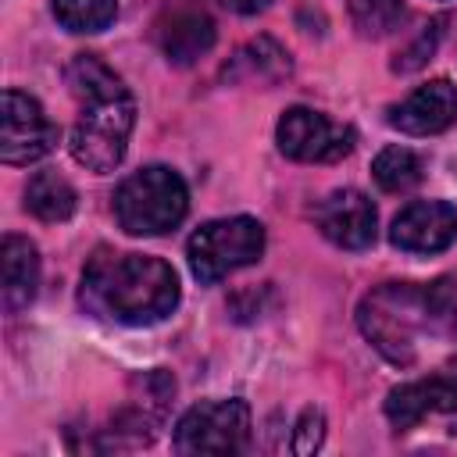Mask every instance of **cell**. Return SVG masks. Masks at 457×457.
Returning <instances> with one entry per match:
<instances>
[{"label": "cell", "instance_id": "1", "mask_svg": "<svg viewBox=\"0 0 457 457\" xmlns=\"http://www.w3.org/2000/svg\"><path fill=\"white\" fill-rule=\"evenodd\" d=\"M357 325L389 364L411 368L425 346H457V282H386L361 300Z\"/></svg>", "mask_w": 457, "mask_h": 457}, {"label": "cell", "instance_id": "2", "mask_svg": "<svg viewBox=\"0 0 457 457\" xmlns=\"http://www.w3.org/2000/svg\"><path fill=\"white\" fill-rule=\"evenodd\" d=\"M64 79L71 96L79 100V118L68 143L71 157L89 171H114L136 125L132 93L96 54H75Z\"/></svg>", "mask_w": 457, "mask_h": 457}, {"label": "cell", "instance_id": "3", "mask_svg": "<svg viewBox=\"0 0 457 457\" xmlns=\"http://www.w3.org/2000/svg\"><path fill=\"white\" fill-rule=\"evenodd\" d=\"M89 300L125 325H150L179 303V275L168 261L150 253H96L86 264Z\"/></svg>", "mask_w": 457, "mask_h": 457}, {"label": "cell", "instance_id": "4", "mask_svg": "<svg viewBox=\"0 0 457 457\" xmlns=\"http://www.w3.org/2000/svg\"><path fill=\"white\" fill-rule=\"evenodd\" d=\"M189 211V189L179 171L150 164L132 171L114 193V218L129 236H161Z\"/></svg>", "mask_w": 457, "mask_h": 457}, {"label": "cell", "instance_id": "5", "mask_svg": "<svg viewBox=\"0 0 457 457\" xmlns=\"http://www.w3.org/2000/svg\"><path fill=\"white\" fill-rule=\"evenodd\" d=\"M189 268L200 282H218L253 261H261L264 253V225L250 214H236V218H214L207 225H200L189 236Z\"/></svg>", "mask_w": 457, "mask_h": 457}, {"label": "cell", "instance_id": "6", "mask_svg": "<svg viewBox=\"0 0 457 457\" xmlns=\"http://www.w3.org/2000/svg\"><path fill=\"white\" fill-rule=\"evenodd\" d=\"M250 439V407L243 400H207L189 407L175 425L182 453H236Z\"/></svg>", "mask_w": 457, "mask_h": 457}, {"label": "cell", "instance_id": "7", "mask_svg": "<svg viewBox=\"0 0 457 457\" xmlns=\"http://www.w3.org/2000/svg\"><path fill=\"white\" fill-rule=\"evenodd\" d=\"M57 143L54 121L43 114L39 100H32L21 89L4 93V111H0V161L4 164H32L46 157Z\"/></svg>", "mask_w": 457, "mask_h": 457}, {"label": "cell", "instance_id": "8", "mask_svg": "<svg viewBox=\"0 0 457 457\" xmlns=\"http://www.w3.org/2000/svg\"><path fill=\"white\" fill-rule=\"evenodd\" d=\"M278 150L293 161H339L353 150V129L328 121L321 111L289 107L275 129Z\"/></svg>", "mask_w": 457, "mask_h": 457}, {"label": "cell", "instance_id": "9", "mask_svg": "<svg viewBox=\"0 0 457 457\" xmlns=\"http://www.w3.org/2000/svg\"><path fill=\"white\" fill-rule=\"evenodd\" d=\"M314 221L321 228V236L328 243H336L339 250H364L375 243L378 214L361 189H336L318 204Z\"/></svg>", "mask_w": 457, "mask_h": 457}, {"label": "cell", "instance_id": "10", "mask_svg": "<svg viewBox=\"0 0 457 457\" xmlns=\"http://www.w3.org/2000/svg\"><path fill=\"white\" fill-rule=\"evenodd\" d=\"M389 239L407 253H439L457 239V211L446 200H414L393 218Z\"/></svg>", "mask_w": 457, "mask_h": 457}, {"label": "cell", "instance_id": "11", "mask_svg": "<svg viewBox=\"0 0 457 457\" xmlns=\"http://www.w3.org/2000/svg\"><path fill=\"white\" fill-rule=\"evenodd\" d=\"M457 121V89L450 79H432L418 86L407 100L389 111V125L407 136H436Z\"/></svg>", "mask_w": 457, "mask_h": 457}, {"label": "cell", "instance_id": "12", "mask_svg": "<svg viewBox=\"0 0 457 457\" xmlns=\"http://www.w3.org/2000/svg\"><path fill=\"white\" fill-rule=\"evenodd\" d=\"M439 411H457V375L414 378V382L396 386L386 396V418L400 432L418 425L425 414H439Z\"/></svg>", "mask_w": 457, "mask_h": 457}, {"label": "cell", "instance_id": "13", "mask_svg": "<svg viewBox=\"0 0 457 457\" xmlns=\"http://www.w3.org/2000/svg\"><path fill=\"white\" fill-rule=\"evenodd\" d=\"M0 293L7 311H21L39 286V253L25 236H4L0 246Z\"/></svg>", "mask_w": 457, "mask_h": 457}, {"label": "cell", "instance_id": "14", "mask_svg": "<svg viewBox=\"0 0 457 457\" xmlns=\"http://www.w3.org/2000/svg\"><path fill=\"white\" fill-rule=\"evenodd\" d=\"M157 43L171 64H193L214 46V21L200 11H179L161 21Z\"/></svg>", "mask_w": 457, "mask_h": 457}, {"label": "cell", "instance_id": "15", "mask_svg": "<svg viewBox=\"0 0 457 457\" xmlns=\"http://www.w3.org/2000/svg\"><path fill=\"white\" fill-rule=\"evenodd\" d=\"M25 207L39 221H64L75 211V189L57 171H36L25 186Z\"/></svg>", "mask_w": 457, "mask_h": 457}, {"label": "cell", "instance_id": "16", "mask_svg": "<svg viewBox=\"0 0 457 457\" xmlns=\"http://www.w3.org/2000/svg\"><path fill=\"white\" fill-rule=\"evenodd\" d=\"M225 75L232 79H257V82H275L282 75H289V54L275 43V39H253L246 43L236 61H232V71L225 68Z\"/></svg>", "mask_w": 457, "mask_h": 457}, {"label": "cell", "instance_id": "17", "mask_svg": "<svg viewBox=\"0 0 457 457\" xmlns=\"http://www.w3.org/2000/svg\"><path fill=\"white\" fill-rule=\"evenodd\" d=\"M371 175L386 193H407L421 182V157L407 146H386L371 161Z\"/></svg>", "mask_w": 457, "mask_h": 457}, {"label": "cell", "instance_id": "18", "mask_svg": "<svg viewBox=\"0 0 457 457\" xmlns=\"http://www.w3.org/2000/svg\"><path fill=\"white\" fill-rule=\"evenodd\" d=\"M54 14L71 32H100L114 21L118 0H54Z\"/></svg>", "mask_w": 457, "mask_h": 457}, {"label": "cell", "instance_id": "19", "mask_svg": "<svg viewBox=\"0 0 457 457\" xmlns=\"http://www.w3.org/2000/svg\"><path fill=\"white\" fill-rule=\"evenodd\" d=\"M350 21L361 36H386L403 18V0H346Z\"/></svg>", "mask_w": 457, "mask_h": 457}, {"label": "cell", "instance_id": "20", "mask_svg": "<svg viewBox=\"0 0 457 457\" xmlns=\"http://www.w3.org/2000/svg\"><path fill=\"white\" fill-rule=\"evenodd\" d=\"M439 36H443V18H436L432 25H425L414 39H411V46H403L400 54H396V61H393V71H414V68H421L432 54H436V43H439Z\"/></svg>", "mask_w": 457, "mask_h": 457}, {"label": "cell", "instance_id": "21", "mask_svg": "<svg viewBox=\"0 0 457 457\" xmlns=\"http://www.w3.org/2000/svg\"><path fill=\"white\" fill-rule=\"evenodd\" d=\"M325 439V414L318 407H307L293 428V450L296 453H314Z\"/></svg>", "mask_w": 457, "mask_h": 457}, {"label": "cell", "instance_id": "22", "mask_svg": "<svg viewBox=\"0 0 457 457\" xmlns=\"http://www.w3.org/2000/svg\"><path fill=\"white\" fill-rule=\"evenodd\" d=\"M225 7H232L236 14H257V11H264L271 0H221Z\"/></svg>", "mask_w": 457, "mask_h": 457}]
</instances>
